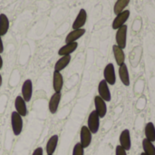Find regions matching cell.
I'll use <instances>...</instances> for the list:
<instances>
[{
  "label": "cell",
  "mask_w": 155,
  "mask_h": 155,
  "mask_svg": "<svg viewBox=\"0 0 155 155\" xmlns=\"http://www.w3.org/2000/svg\"><path fill=\"white\" fill-rule=\"evenodd\" d=\"M11 125L13 134L15 136L20 135L23 130V119L22 116L16 112H13L11 114Z\"/></svg>",
  "instance_id": "obj_1"
},
{
  "label": "cell",
  "mask_w": 155,
  "mask_h": 155,
  "mask_svg": "<svg viewBox=\"0 0 155 155\" xmlns=\"http://www.w3.org/2000/svg\"><path fill=\"white\" fill-rule=\"evenodd\" d=\"M87 127L90 130V132L92 133V134H95L99 131V127H100V117L97 114V113L95 112V110L93 111V112H91V114L88 116Z\"/></svg>",
  "instance_id": "obj_2"
},
{
  "label": "cell",
  "mask_w": 155,
  "mask_h": 155,
  "mask_svg": "<svg viewBox=\"0 0 155 155\" xmlns=\"http://www.w3.org/2000/svg\"><path fill=\"white\" fill-rule=\"evenodd\" d=\"M104 77L106 83L110 85H114L116 83V75H115V69L114 65L110 63L108 64L104 70Z\"/></svg>",
  "instance_id": "obj_3"
},
{
  "label": "cell",
  "mask_w": 155,
  "mask_h": 155,
  "mask_svg": "<svg viewBox=\"0 0 155 155\" xmlns=\"http://www.w3.org/2000/svg\"><path fill=\"white\" fill-rule=\"evenodd\" d=\"M126 38H127V25H124L123 26L117 29L116 35H115L116 44L120 48L124 49L126 47Z\"/></svg>",
  "instance_id": "obj_4"
},
{
  "label": "cell",
  "mask_w": 155,
  "mask_h": 155,
  "mask_svg": "<svg viewBox=\"0 0 155 155\" xmlns=\"http://www.w3.org/2000/svg\"><path fill=\"white\" fill-rule=\"evenodd\" d=\"M129 16H130V11L129 10H124L122 13H120L119 15H117L116 17L114 18V22H113V25H112L113 29L117 30L118 28L123 26L125 24V22L128 20Z\"/></svg>",
  "instance_id": "obj_5"
},
{
  "label": "cell",
  "mask_w": 155,
  "mask_h": 155,
  "mask_svg": "<svg viewBox=\"0 0 155 155\" xmlns=\"http://www.w3.org/2000/svg\"><path fill=\"white\" fill-rule=\"evenodd\" d=\"M94 106H95V112L97 113L99 117L104 118L107 113V106L105 101L102 99L99 95H96L94 97Z\"/></svg>",
  "instance_id": "obj_6"
},
{
  "label": "cell",
  "mask_w": 155,
  "mask_h": 155,
  "mask_svg": "<svg viewBox=\"0 0 155 155\" xmlns=\"http://www.w3.org/2000/svg\"><path fill=\"white\" fill-rule=\"evenodd\" d=\"M92 142V133L87 126H83L80 132V143L85 149L89 147Z\"/></svg>",
  "instance_id": "obj_7"
},
{
  "label": "cell",
  "mask_w": 155,
  "mask_h": 155,
  "mask_svg": "<svg viewBox=\"0 0 155 155\" xmlns=\"http://www.w3.org/2000/svg\"><path fill=\"white\" fill-rule=\"evenodd\" d=\"M98 93H99V96L102 99H104L105 102H110L111 101V92H110L108 84L106 83L105 80H102L99 83Z\"/></svg>",
  "instance_id": "obj_8"
},
{
  "label": "cell",
  "mask_w": 155,
  "mask_h": 155,
  "mask_svg": "<svg viewBox=\"0 0 155 155\" xmlns=\"http://www.w3.org/2000/svg\"><path fill=\"white\" fill-rule=\"evenodd\" d=\"M22 97L25 102H30L33 94V83L30 79H27L24 82L22 85Z\"/></svg>",
  "instance_id": "obj_9"
},
{
  "label": "cell",
  "mask_w": 155,
  "mask_h": 155,
  "mask_svg": "<svg viewBox=\"0 0 155 155\" xmlns=\"http://www.w3.org/2000/svg\"><path fill=\"white\" fill-rule=\"evenodd\" d=\"M15 112L18 113L22 117L26 116L27 114V108H26V102L24 100V98L20 95H18L15 100Z\"/></svg>",
  "instance_id": "obj_10"
},
{
  "label": "cell",
  "mask_w": 155,
  "mask_h": 155,
  "mask_svg": "<svg viewBox=\"0 0 155 155\" xmlns=\"http://www.w3.org/2000/svg\"><path fill=\"white\" fill-rule=\"evenodd\" d=\"M120 145L126 152L131 150V146H132L131 134H130V131L128 129H125V130H124L121 133V135H120Z\"/></svg>",
  "instance_id": "obj_11"
},
{
  "label": "cell",
  "mask_w": 155,
  "mask_h": 155,
  "mask_svg": "<svg viewBox=\"0 0 155 155\" xmlns=\"http://www.w3.org/2000/svg\"><path fill=\"white\" fill-rule=\"evenodd\" d=\"M86 20H87V14H86V11L84 9H81L74 20V22L73 23V30H75V29H80L82 28L85 23H86Z\"/></svg>",
  "instance_id": "obj_12"
},
{
  "label": "cell",
  "mask_w": 155,
  "mask_h": 155,
  "mask_svg": "<svg viewBox=\"0 0 155 155\" xmlns=\"http://www.w3.org/2000/svg\"><path fill=\"white\" fill-rule=\"evenodd\" d=\"M64 85V78L60 72H54L53 75V87L54 93H61Z\"/></svg>",
  "instance_id": "obj_13"
},
{
  "label": "cell",
  "mask_w": 155,
  "mask_h": 155,
  "mask_svg": "<svg viewBox=\"0 0 155 155\" xmlns=\"http://www.w3.org/2000/svg\"><path fill=\"white\" fill-rule=\"evenodd\" d=\"M61 93H54L51 98H50V101H49V104H48V108H49V111L51 114H54L58 109V106H59V104H60V101H61Z\"/></svg>",
  "instance_id": "obj_14"
},
{
  "label": "cell",
  "mask_w": 155,
  "mask_h": 155,
  "mask_svg": "<svg viewBox=\"0 0 155 155\" xmlns=\"http://www.w3.org/2000/svg\"><path fill=\"white\" fill-rule=\"evenodd\" d=\"M78 47V43L77 42H73V43H68L65 44L64 46H62L59 51H58V54L60 56H64V55H69L72 53H74L76 48Z\"/></svg>",
  "instance_id": "obj_15"
},
{
  "label": "cell",
  "mask_w": 155,
  "mask_h": 155,
  "mask_svg": "<svg viewBox=\"0 0 155 155\" xmlns=\"http://www.w3.org/2000/svg\"><path fill=\"white\" fill-rule=\"evenodd\" d=\"M85 34V29L84 28H80V29H75L73 30L72 32H70L67 36L65 37V43H73V42H76L79 38H81Z\"/></svg>",
  "instance_id": "obj_16"
},
{
  "label": "cell",
  "mask_w": 155,
  "mask_h": 155,
  "mask_svg": "<svg viewBox=\"0 0 155 155\" xmlns=\"http://www.w3.org/2000/svg\"><path fill=\"white\" fill-rule=\"evenodd\" d=\"M113 53H114L116 64L119 66L124 64V61H125V54H124V49L120 48L117 45H113Z\"/></svg>",
  "instance_id": "obj_17"
},
{
  "label": "cell",
  "mask_w": 155,
  "mask_h": 155,
  "mask_svg": "<svg viewBox=\"0 0 155 155\" xmlns=\"http://www.w3.org/2000/svg\"><path fill=\"white\" fill-rule=\"evenodd\" d=\"M119 76H120V79H121L122 83H123L125 86H129V85H130L129 72H128L127 65H126L125 64H122L121 66H119Z\"/></svg>",
  "instance_id": "obj_18"
},
{
  "label": "cell",
  "mask_w": 155,
  "mask_h": 155,
  "mask_svg": "<svg viewBox=\"0 0 155 155\" xmlns=\"http://www.w3.org/2000/svg\"><path fill=\"white\" fill-rule=\"evenodd\" d=\"M70 61H71V54L62 56L55 63V64H54V71L55 72H61L62 70H64L69 64Z\"/></svg>",
  "instance_id": "obj_19"
},
{
  "label": "cell",
  "mask_w": 155,
  "mask_h": 155,
  "mask_svg": "<svg viewBox=\"0 0 155 155\" xmlns=\"http://www.w3.org/2000/svg\"><path fill=\"white\" fill-rule=\"evenodd\" d=\"M58 143V135H53L46 143V153L47 155H53L54 153Z\"/></svg>",
  "instance_id": "obj_20"
},
{
  "label": "cell",
  "mask_w": 155,
  "mask_h": 155,
  "mask_svg": "<svg viewBox=\"0 0 155 155\" xmlns=\"http://www.w3.org/2000/svg\"><path fill=\"white\" fill-rule=\"evenodd\" d=\"M9 29V20L5 14H0V35H5Z\"/></svg>",
  "instance_id": "obj_21"
},
{
  "label": "cell",
  "mask_w": 155,
  "mask_h": 155,
  "mask_svg": "<svg viewBox=\"0 0 155 155\" xmlns=\"http://www.w3.org/2000/svg\"><path fill=\"white\" fill-rule=\"evenodd\" d=\"M145 137L150 142L154 143L155 142V126L153 123H148L144 129Z\"/></svg>",
  "instance_id": "obj_22"
},
{
  "label": "cell",
  "mask_w": 155,
  "mask_h": 155,
  "mask_svg": "<svg viewBox=\"0 0 155 155\" xmlns=\"http://www.w3.org/2000/svg\"><path fill=\"white\" fill-rule=\"evenodd\" d=\"M130 1L131 0H117L115 5H114V14L117 15L120 13H122L123 11H124L125 7L129 5Z\"/></svg>",
  "instance_id": "obj_23"
},
{
  "label": "cell",
  "mask_w": 155,
  "mask_h": 155,
  "mask_svg": "<svg viewBox=\"0 0 155 155\" xmlns=\"http://www.w3.org/2000/svg\"><path fill=\"white\" fill-rule=\"evenodd\" d=\"M143 148L144 151V153L147 155H155V146L152 142H150L148 139H143Z\"/></svg>",
  "instance_id": "obj_24"
},
{
  "label": "cell",
  "mask_w": 155,
  "mask_h": 155,
  "mask_svg": "<svg viewBox=\"0 0 155 155\" xmlns=\"http://www.w3.org/2000/svg\"><path fill=\"white\" fill-rule=\"evenodd\" d=\"M73 155H84V148L80 143H76L73 149Z\"/></svg>",
  "instance_id": "obj_25"
},
{
  "label": "cell",
  "mask_w": 155,
  "mask_h": 155,
  "mask_svg": "<svg viewBox=\"0 0 155 155\" xmlns=\"http://www.w3.org/2000/svg\"><path fill=\"white\" fill-rule=\"evenodd\" d=\"M115 155H127V153L121 145H118L115 150Z\"/></svg>",
  "instance_id": "obj_26"
},
{
  "label": "cell",
  "mask_w": 155,
  "mask_h": 155,
  "mask_svg": "<svg viewBox=\"0 0 155 155\" xmlns=\"http://www.w3.org/2000/svg\"><path fill=\"white\" fill-rule=\"evenodd\" d=\"M32 155H43V149H42L41 147L36 148V149L33 152V154Z\"/></svg>",
  "instance_id": "obj_27"
},
{
  "label": "cell",
  "mask_w": 155,
  "mask_h": 155,
  "mask_svg": "<svg viewBox=\"0 0 155 155\" xmlns=\"http://www.w3.org/2000/svg\"><path fill=\"white\" fill-rule=\"evenodd\" d=\"M3 52H4V45H3V41L0 35V54H2Z\"/></svg>",
  "instance_id": "obj_28"
},
{
  "label": "cell",
  "mask_w": 155,
  "mask_h": 155,
  "mask_svg": "<svg viewBox=\"0 0 155 155\" xmlns=\"http://www.w3.org/2000/svg\"><path fill=\"white\" fill-rule=\"evenodd\" d=\"M3 67V59H2V56L0 55V70L2 69Z\"/></svg>",
  "instance_id": "obj_29"
},
{
  "label": "cell",
  "mask_w": 155,
  "mask_h": 155,
  "mask_svg": "<svg viewBox=\"0 0 155 155\" xmlns=\"http://www.w3.org/2000/svg\"><path fill=\"white\" fill-rule=\"evenodd\" d=\"M2 85V76H1V74H0V86Z\"/></svg>",
  "instance_id": "obj_30"
},
{
  "label": "cell",
  "mask_w": 155,
  "mask_h": 155,
  "mask_svg": "<svg viewBox=\"0 0 155 155\" xmlns=\"http://www.w3.org/2000/svg\"><path fill=\"white\" fill-rule=\"evenodd\" d=\"M141 155H147V154H146V153H141Z\"/></svg>",
  "instance_id": "obj_31"
}]
</instances>
